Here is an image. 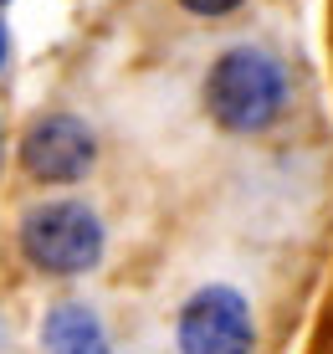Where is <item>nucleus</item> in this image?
Listing matches in <instances>:
<instances>
[{
    "mask_svg": "<svg viewBox=\"0 0 333 354\" xmlns=\"http://www.w3.org/2000/svg\"><path fill=\"white\" fill-rule=\"evenodd\" d=\"M0 62H6V36H0Z\"/></svg>",
    "mask_w": 333,
    "mask_h": 354,
    "instance_id": "0eeeda50",
    "label": "nucleus"
},
{
    "mask_svg": "<svg viewBox=\"0 0 333 354\" xmlns=\"http://www.w3.org/2000/svg\"><path fill=\"white\" fill-rule=\"evenodd\" d=\"M175 339H180V354H251L256 324L241 292L216 283V288H200L180 308Z\"/></svg>",
    "mask_w": 333,
    "mask_h": 354,
    "instance_id": "7ed1b4c3",
    "label": "nucleus"
},
{
    "mask_svg": "<svg viewBox=\"0 0 333 354\" xmlns=\"http://www.w3.org/2000/svg\"><path fill=\"white\" fill-rule=\"evenodd\" d=\"M184 6H190L195 16H226V10H236L241 0H184Z\"/></svg>",
    "mask_w": 333,
    "mask_h": 354,
    "instance_id": "423d86ee",
    "label": "nucleus"
},
{
    "mask_svg": "<svg viewBox=\"0 0 333 354\" xmlns=\"http://www.w3.org/2000/svg\"><path fill=\"white\" fill-rule=\"evenodd\" d=\"M282 97H287V77L267 52L256 46H236L211 67V82H205V108L220 129L231 133H251L262 124H272Z\"/></svg>",
    "mask_w": 333,
    "mask_h": 354,
    "instance_id": "f257e3e1",
    "label": "nucleus"
},
{
    "mask_svg": "<svg viewBox=\"0 0 333 354\" xmlns=\"http://www.w3.org/2000/svg\"><path fill=\"white\" fill-rule=\"evenodd\" d=\"M93 154H97L93 129L82 124V118H72V113L41 118V124L21 139V165H26L36 180H46V185L82 180L93 169Z\"/></svg>",
    "mask_w": 333,
    "mask_h": 354,
    "instance_id": "20e7f679",
    "label": "nucleus"
},
{
    "mask_svg": "<svg viewBox=\"0 0 333 354\" xmlns=\"http://www.w3.org/2000/svg\"><path fill=\"white\" fill-rule=\"evenodd\" d=\"M41 349L46 354H108V334L82 303H57L41 324Z\"/></svg>",
    "mask_w": 333,
    "mask_h": 354,
    "instance_id": "39448f33",
    "label": "nucleus"
},
{
    "mask_svg": "<svg viewBox=\"0 0 333 354\" xmlns=\"http://www.w3.org/2000/svg\"><path fill=\"white\" fill-rule=\"evenodd\" d=\"M21 247H26V257L41 272H57V277L88 272L103 257V221L77 201L36 205L26 221H21Z\"/></svg>",
    "mask_w": 333,
    "mask_h": 354,
    "instance_id": "f03ea898",
    "label": "nucleus"
}]
</instances>
